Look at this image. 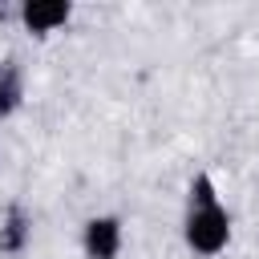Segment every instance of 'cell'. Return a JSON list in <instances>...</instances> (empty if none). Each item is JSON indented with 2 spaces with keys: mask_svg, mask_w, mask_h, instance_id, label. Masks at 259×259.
I'll return each mask as SVG.
<instances>
[{
  "mask_svg": "<svg viewBox=\"0 0 259 259\" xmlns=\"http://www.w3.org/2000/svg\"><path fill=\"white\" fill-rule=\"evenodd\" d=\"M182 235H186V247L194 255H219L227 247V239H231V214L223 210V202H214V206H190Z\"/></svg>",
  "mask_w": 259,
  "mask_h": 259,
  "instance_id": "cell-1",
  "label": "cell"
},
{
  "mask_svg": "<svg viewBox=\"0 0 259 259\" xmlns=\"http://www.w3.org/2000/svg\"><path fill=\"white\" fill-rule=\"evenodd\" d=\"M81 247H85V259H117L121 255V223L113 214L89 219L81 231Z\"/></svg>",
  "mask_w": 259,
  "mask_h": 259,
  "instance_id": "cell-2",
  "label": "cell"
},
{
  "mask_svg": "<svg viewBox=\"0 0 259 259\" xmlns=\"http://www.w3.org/2000/svg\"><path fill=\"white\" fill-rule=\"evenodd\" d=\"M16 16H20V24H24L28 32L45 36V32H53V28L69 24L73 4H69V0H24V4L16 8Z\"/></svg>",
  "mask_w": 259,
  "mask_h": 259,
  "instance_id": "cell-3",
  "label": "cell"
},
{
  "mask_svg": "<svg viewBox=\"0 0 259 259\" xmlns=\"http://www.w3.org/2000/svg\"><path fill=\"white\" fill-rule=\"evenodd\" d=\"M32 239V219L20 202H12L0 219V255H20Z\"/></svg>",
  "mask_w": 259,
  "mask_h": 259,
  "instance_id": "cell-4",
  "label": "cell"
},
{
  "mask_svg": "<svg viewBox=\"0 0 259 259\" xmlns=\"http://www.w3.org/2000/svg\"><path fill=\"white\" fill-rule=\"evenodd\" d=\"M20 105V73L16 61H0V117H8Z\"/></svg>",
  "mask_w": 259,
  "mask_h": 259,
  "instance_id": "cell-5",
  "label": "cell"
},
{
  "mask_svg": "<svg viewBox=\"0 0 259 259\" xmlns=\"http://www.w3.org/2000/svg\"><path fill=\"white\" fill-rule=\"evenodd\" d=\"M219 202V190H214V178L206 170H198L190 178V206H214Z\"/></svg>",
  "mask_w": 259,
  "mask_h": 259,
  "instance_id": "cell-6",
  "label": "cell"
}]
</instances>
